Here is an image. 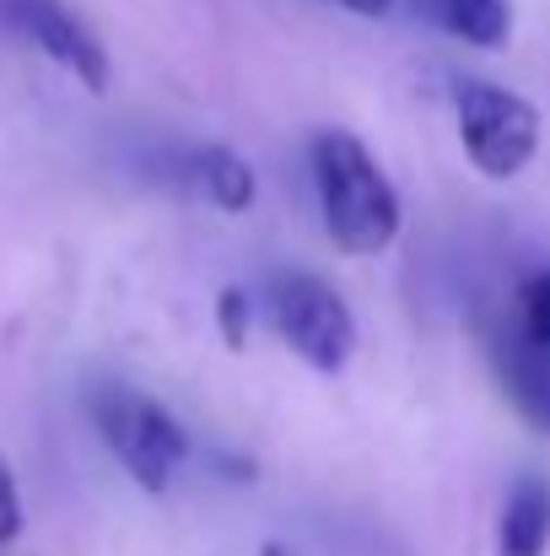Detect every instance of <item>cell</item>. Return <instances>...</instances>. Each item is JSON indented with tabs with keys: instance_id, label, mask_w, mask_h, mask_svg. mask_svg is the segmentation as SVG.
I'll return each instance as SVG.
<instances>
[{
	"instance_id": "6da1fadb",
	"label": "cell",
	"mask_w": 550,
	"mask_h": 556,
	"mask_svg": "<svg viewBox=\"0 0 550 556\" xmlns=\"http://www.w3.org/2000/svg\"><path fill=\"white\" fill-rule=\"evenodd\" d=\"M314 185H319V205H324V227L335 232V243L346 254H378L394 243L399 194L357 136L324 130L314 141Z\"/></svg>"
},
{
	"instance_id": "7a4b0ae2",
	"label": "cell",
	"mask_w": 550,
	"mask_h": 556,
	"mask_svg": "<svg viewBox=\"0 0 550 556\" xmlns=\"http://www.w3.org/2000/svg\"><path fill=\"white\" fill-rule=\"evenodd\" d=\"M92 421L103 432V443L114 448V459L130 470V481L141 492H168L179 476L189 438L168 416V405H157L152 394L130 389V383H103L92 394Z\"/></svg>"
},
{
	"instance_id": "3957f363",
	"label": "cell",
	"mask_w": 550,
	"mask_h": 556,
	"mask_svg": "<svg viewBox=\"0 0 550 556\" xmlns=\"http://www.w3.org/2000/svg\"><path fill=\"white\" fill-rule=\"evenodd\" d=\"M459 141L470 163L491 179H513L529 168L540 147V114L529 98L491 87V81H464L459 87Z\"/></svg>"
},
{
	"instance_id": "277c9868",
	"label": "cell",
	"mask_w": 550,
	"mask_h": 556,
	"mask_svg": "<svg viewBox=\"0 0 550 556\" xmlns=\"http://www.w3.org/2000/svg\"><path fill=\"white\" fill-rule=\"evenodd\" d=\"M270 308H276V330L281 341L319 372H341L357 357V314L351 303L324 287L319 276H281L270 287Z\"/></svg>"
},
{
	"instance_id": "5b68a950",
	"label": "cell",
	"mask_w": 550,
	"mask_h": 556,
	"mask_svg": "<svg viewBox=\"0 0 550 556\" xmlns=\"http://www.w3.org/2000/svg\"><path fill=\"white\" fill-rule=\"evenodd\" d=\"M5 16H11L49 60H60L71 76H81L92 92L108 87V54H103V43L92 38V27H87L71 5H60V0H5Z\"/></svg>"
},
{
	"instance_id": "8992f818",
	"label": "cell",
	"mask_w": 550,
	"mask_h": 556,
	"mask_svg": "<svg viewBox=\"0 0 550 556\" xmlns=\"http://www.w3.org/2000/svg\"><path fill=\"white\" fill-rule=\"evenodd\" d=\"M497 378L508 389V400L519 405V416L535 427V432H550V346L513 330L502 346H497Z\"/></svg>"
},
{
	"instance_id": "52a82bcc",
	"label": "cell",
	"mask_w": 550,
	"mask_h": 556,
	"mask_svg": "<svg viewBox=\"0 0 550 556\" xmlns=\"http://www.w3.org/2000/svg\"><path fill=\"white\" fill-rule=\"evenodd\" d=\"M179 174L183 185L200 189L205 200H216L221 211H248L254 205V174L227 147H194L189 157H179Z\"/></svg>"
},
{
	"instance_id": "ba28073f",
	"label": "cell",
	"mask_w": 550,
	"mask_h": 556,
	"mask_svg": "<svg viewBox=\"0 0 550 556\" xmlns=\"http://www.w3.org/2000/svg\"><path fill=\"white\" fill-rule=\"evenodd\" d=\"M550 546V481L529 476L513 486L502 514V556H546Z\"/></svg>"
},
{
	"instance_id": "9c48e42d",
	"label": "cell",
	"mask_w": 550,
	"mask_h": 556,
	"mask_svg": "<svg viewBox=\"0 0 550 556\" xmlns=\"http://www.w3.org/2000/svg\"><path fill=\"white\" fill-rule=\"evenodd\" d=\"M426 11L464 43L475 49H497L508 43V27H513V5L508 0H426Z\"/></svg>"
},
{
	"instance_id": "30bf717a",
	"label": "cell",
	"mask_w": 550,
	"mask_h": 556,
	"mask_svg": "<svg viewBox=\"0 0 550 556\" xmlns=\"http://www.w3.org/2000/svg\"><path fill=\"white\" fill-rule=\"evenodd\" d=\"M519 330L550 346V270L524 281V325H519Z\"/></svg>"
},
{
	"instance_id": "8fae6325",
	"label": "cell",
	"mask_w": 550,
	"mask_h": 556,
	"mask_svg": "<svg viewBox=\"0 0 550 556\" xmlns=\"http://www.w3.org/2000/svg\"><path fill=\"white\" fill-rule=\"evenodd\" d=\"M16 535H22V492H16L11 465L0 459V546H11Z\"/></svg>"
},
{
	"instance_id": "7c38bea8",
	"label": "cell",
	"mask_w": 550,
	"mask_h": 556,
	"mask_svg": "<svg viewBox=\"0 0 550 556\" xmlns=\"http://www.w3.org/2000/svg\"><path fill=\"white\" fill-rule=\"evenodd\" d=\"M221 325H227V341L238 346L243 341V292H227L221 298Z\"/></svg>"
},
{
	"instance_id": "4fadbf2b",
	"label": "cell",
	"mask_w": 550,
	"mask_h": 556,
	"mask_svg": "<svg viewBox=\"0 0 550 556\" xmlns=\"http://www.w3.org/2000/svg\"><path fill=\"white\" fill-rule=\"evenodd\" d=\"M341 5H346V11H357V16H383L394 0H341Z\"/></svg>"
}]
</instances>
